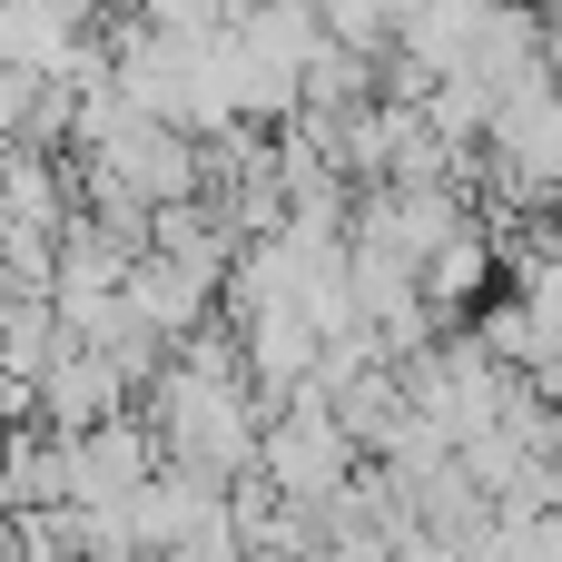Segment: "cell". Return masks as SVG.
<instances>
[{"label": "cell", "mask_w": 562, "mask_h": 562, "mask_svg": "<svg viewBox=\"0 0 562 562\" xmlns=\"http://www.w3.org/2000/svg\"><path fill=\"white\" fill-rule=\"evenodd\" d=\"M69 356V326H59V296H10L0 306V375L20 385H49V366Z\"/></svg>", "instance_id": "5b68a950"}, {"label": "cell", "mask_w": 562, "mask_h": 562, "mask_svg": "<svg viewBox=\"0 0 562 562\" xmlns=\"http://www.w3.org/2000/svg\"><path fill=\"white\" fill-rule=\"evenodd\" d=\"M553 514H562V464H553Z\"/></svg>", "instance_id": "8992f818"}, {"label": "cell", "mask_w": 562, "mask_h": 562, "mask_svg": "<svg viewBox=\"0 0 562 562\" xmlns=\"http://www.w3.org/2000/svg\"><path fill=\"white\" fill-rule=\"evenodd\" d=\"M119 415H138V385L119 375V356L69 346V356L49 366V385H40V425L79 445V435H99V425H119Z\"/></svg>", "instance_id": "3957f363"}, {"label": "cell", "mask_w": 562, "mask_h": 562, "mask_svg": "<svg viewBox=\"0 0 562 562\" xmlns=\"http://www.w3.org/2000/svg\"><path fill=\"white\" fill-rule=\"evenodd\" d=\"M158 474H168V445H158L148 415H119V425H99V435L69 445V504H79V514H99V504H138Z\"/></svg>", "instance_id": "7a4b0ae2"}, {"label": "cell", "mask_w": 562, "mask_h": 562, "mask_svg": "<svg viewBox=\"0 0 562 562\" xmlns=\"http://www.w3.org/2000/svg\"><path fill=\"white\" fill-rule=\"evenodd\" d=\"M0 514H10V524L69 514V435H49V425L0 435Z\"/></svg>", "instance_id": "277c9868"}, {"label": "cell", "mask_w": 562, "mask_h": 562, "mask_svg": "<svg viewBox=\"0 0 562 562\" xmlns=\"http://www.w3.org/2000/svg\"><path fill=\"white\" fill-rule=\"evenodd\" d=\"M257 474L316 524L326 504H346L356 494V474H366V445L336 425V405L326 395H296V405H277L267 415V454H257Z\"/></svg>", "instance_id": "6da1fadb"}]
</instances>
